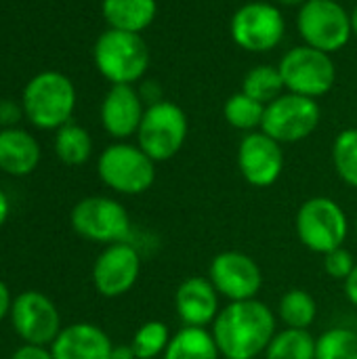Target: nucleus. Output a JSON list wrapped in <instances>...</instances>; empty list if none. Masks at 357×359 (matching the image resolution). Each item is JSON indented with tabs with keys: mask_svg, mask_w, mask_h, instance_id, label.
I'll use <instances>...</instances> for the list:
<instances>
[{
	"mask_svg": "<svg viewBox=\"0 0 357 359\" xmlns=\"http://www.w3.org/2000/svg\"><path fill=\"white\" fill-rule=\"evenodd\" d=\"M225 359H257L276 337V316L259 299L225 305L210 328Z\"/></svg>",
	"mask_w": 357,
	"mask_h": 359,
	"instance_id": "obj_1",
	"label": "nucleus"
},
{
	"mask_svg": "<svg viewBox=\"0 0 357 359\" xmlns=\"http://www.w3.org/2000/svg\"><path fill=\"white\" fill-rule=\"evenodd\" d=\"M78 93L69 76L44 69L27 80L21 90V105L27 122L40 130H59L76 111Z\"/></svg>",
	"mask_w": 357,
	"mask_h": 359,
	"instance_id": "obj_2",
	"label": "nucleus"
},
{
	"mask_svg": "<svg viewBox=\"0 0 357 359\" xmlns=\"http://www.w3.org/2000/svg\"><path fill=\"white\" fill-rule=\"evenodd\" d=\"M149 46L141 34L107 27L93 46L97 72L109 84H135L149 67Z\"/></svg>",
	"mask_w": 357,
	"mask_h": 359,
	"instance_id": "obj_3",
	"label": "nucleus"
},
{
	"mask_svg": "<svg viewBox=\"0 0 357 359\" xmlns=\"http://www.w3.org/2000/svg\"><path fill=\"white\" fill-rule=\"evenodd\" d=\"M295 229L299 242L307 250L324 257L326 252L345 244L349 236V217L332 198L316 196L299 206Z\"/></svg>",
	"mask_w": 357,
	"mask_h": 359,
	"instance_id": "obj_4",
	"label": "nucleus"
},
{
	"mask_svg": "<svg viewBox=\"0 0 357 359\" xmlns=\"http://www.w3.org/2000/svg\"><path fill=\"white\" fill-rule=\"evenodd\" d=\"M97 175L116 194L141 196L156 181V162L139 145L118 141L99 154Z\"/></svg>",
	"mask_w": 357,
	"mask_h": 359,
	"instance_id": "obj_5",
	"label": "nucleus"
},
{
	"mask_svg": "<svg viewBox=\"0 0 357 359\" xmlns=\"http://www.w3.org/2000/svg\"><path fill=\"white\" fill-rule=\"evenodd\" d=\"M189 133L187 114L173 101H158L145 107L141 126L137 130V145L158 164L175 158Z\"/></svg>",
	"mask_w": 357,
	"mask_h": 359,
	"instance_id": "obj_6",
	"label": "nucleus"
},
{
	"mask_svg": "<svg viewBox=\"0 0 357 359\" xmlns=\"http://www.w3.org/2000/svg\"><path fill=\"white\" fill-rule=\"evenodd\" d=\"M297 29L307 46L332 55L353 36L351 13L337 0H305L299 6Z\"/></svg>",
	"mask_w": 357,
	"mask_h": 359,
	"instance_id": "obj_7",
	"label": "nucleus"
},
{
	"mask_svg": "<svg viewBox=\"0 0 357 359\" xmlns=\"http://www.w3.org/2000/svg\"><path fill=\"white\" fill-rule=\"evenodd\" d=\"M72 229L97 244H120L130 240V217L126 208L107 196H88L82 198L69 212Z\"/></svg>",
	"mask_w": 357,
	"mask_h": 359,
	"instance_id": "obj_8",
	"label": "nucleus"
},
{
	"mask_svg": "<svg viewBox=\"0 0 357 359\" xmlns=\"http://www.w3.org/2000/svg\"><path fill=\"white\" fill-rule=\"evenodd\" d=\"M278 67L286 90L309 99L324 97L337 82V65L332 57L307 44L292 46L288 53H284Z\"/></svg>",
	"mask_w": 357,
	"mask_h": 359,
	"instance_id": "obj_9",
	"label": "nucleus"
},
{
	"mask_svg": "<svg viewBox=\"0 0 357 359\" xmlns=\"http://www.w3.org/2000/svg\"><path fill=\"white\" fill-rule=\"evenodd\" d=\"M231 40L246 53H269L286 34V19L274 2H246L229 23Z\"/></svg>",
	"mask_w": 357,
	"mask_h": 359,
	"instance_id": "obj_10",
	"label": "nucleus"
},
{
	"mask_svg": "<svg viewBox=\"0 0 357 359\" xmlns=\"http://www.w3.org/2000/svg\"><path fill=\"white\" fill-rule=\"evenodd\" d=\"M320 120L322 109L318 99L284 93L276 101L265 105L261 130L282 145L299 143L314 135V130L320 126Z\"/></svg>",
	"mask_w": 357,
	"mask_h": 359,
	"instance_id": "obj_11",
	"label": "nucleus"
},
{
	"mask_svg": "<svg viewBox=\"0 0 357 359\" xmlns=\"http://www.w3.org/2000/svg\"><path fill=\"white\" fill-rule=\"evenodd\" d=\"M8 316L17 337L29 345L50 347L63 330L57 305L38 290L17 294L13 299Z\"/></svg>",
	"mask_w": 357,
	"mask_h": 359,
	"instance_id": "obj_12",
	"label": "nucleus"
},
{
	"mask_svg": "<svg viewBox=\"0 0 357 359\" xmlns=\"http://www.w3.org/2000/svg\"><path fill=\"white\" fill-rule=\"evenodd\" d=\"M208 280L229 303L250 301L257 299L263 286V271L250 255L240 250H225L210 261Z\"/></svg>",
	"mask_w": 357,
	"mask_h": 359,
	"instance_id": "obj_13",
	"label": "nucleus"
},
{
	"mask_svg": "<svg viewBox=\"0 0 357 359\" xmlns=\"http://www.w3.org/2000/svg\"><path fill=\"white\" fill-rule=\"evenodd\" d=\"M141 273V255L130 242L109 244L95 259L93 284L105 299H118L133 290Z\"/></svg>",
	"mask_w": 357,
	"mask_h": 359,
	"instance_id": "obj_14",
	"label": "nucleus"
},
{
	"mask_svg": "<svg viewBox=\"0 0 357 359\" xmlns=\"http://www.w3.org/2000/svg\"><path fill=\"white\" fill-rule=\"evenodd\" d=\"M238 170L252 187H271L284 172L282 143L263 130L246 133L238 145Z\"/></svg>",
	"mask_w": 357,
	"mask_h": 359,
	"instance_id": "obj_15",
	"label": "nucleus"
},
{
	"mask_svg": "<svg viewBox=\"0 0 357 359\" xmlns=\"http://www.w3.org/2000/svg\"><path fill=\"white\" fill-rule=\"evenodd\" d=\"M99 114L103 130L109 137L124 141L137 135L145 114V103L135 84H112L101 101Z\"/></svg>",
	"mask_w": 357,
	"mask_h": 359,
	"instance_id": "obj_16",
	"label": "nucleus"
},
{
	"mask_svg": "<svg viewBox=\"0 0 357 359\" xmlns=\"http://www.w3.org/2000/svg\"><path fill=\"white\" fill-rule=\"evenodd\" d=\"M221 294L213 286V282L204 276L185 278L175 292V309L183 326L206 328L213 326L221 307Z\"/></svg>",
	"mask_w": 357,
	"mask_h": 359,
	"instance_id": "obj_17",
	"label": "nucleus"
},
{
	"mask_svg": "<svg viewBox=\"0 0 357 359\" xmlns=\"http://www.w3.org/2000/svg\"><path fill=\"white\" fill-rule=\"evenodd\" d=\"M112 349L109 337L88 322L65 326L50 345L53 359H112Z\"/></svg>",
	"mask_w": 357,
	"mask_h": 359,
	"instance_id": "obj_18",
	"label": "nucleus"
},
{
	"mask_svg": "<svg viewBox=\"0 0 357 359\" xmlns=\"http://www.w3.org/2000/svg\"><path fill=\"white\" fill-rule=\"evenodd\" d=\"M42 158L40 143L25 128H2L0 130V170L11 177L32 175Z\"/></svg>",
	"mask_w": 357,
	"mask_h": 359,
	"instance_id": "obj_19",
	"label": "nucleus"
},
{
	"mask_svg": "<svg viewBox=\"0 0 357 359\" xmlns=\"http://www.w3.org/2000/svg\"><path fill=\"white\" fill-rule=\"evenodd\" d=\"M101 15L112 29L141 34L145 32L156 15L158 2L156 0H103Z\"/></svg>",
	"mask_w": 357,
	"mask_h": 359,
	"instance_id": "obj_20",
	"label": "nucleus"
},
{
	"mask_svg": "<svg viewBox=\"0 0 357 359\" xmlns=\"http://www.w3.org/2000/svg\"><path fill=\"white\" fill-rule=\"evenodd\" d=\"M162 359H221V351L210 330L183 326L173 334Z\"/></svg>",
	"mask_w": 357,
	"mask_h": 359,
	"instance_id": "obj_21",
	"label": "nucleus"
},
{
	"mask_svg": "<svg viewBox=\"0 0 357 359\" xmlns=\"http://www.w3.org/2000/svg\"><path fill=\"white\" fill-rule=\"evenodd\" d=\"M53 147H55V156L65 166H82L93 156V137L84 126L76 122H67L65 126L55 130Z\"/></svg>",
	"mask_w": 357,
	"mask_h": 359,
	"instance_id": "obj_22",
	"label": "nucleus"
},
{
	"mask_svg": "<svg viewBox=\"0 0 357 359\" xmlns=\"http://www.w3.org/2000/svg\"><path fill=\"white\" fill-rule=\"evenodd\" d=\"M278 316L286 328L307 330L318 318V303L311 292L303 288H292L282 294L278 303Z\"/></svg>",
	"mask_w": 357,
	"mask_h": 359,
	"instance_id": "obj_23",
	"label": "nucleus"
},
{
	"mask_svg": "<svg viewBox=\"0 0 357 359\" xmlns=\"http://www.w3.org/2000/svg\"><path fill=\"white\" fill-rule=\"evenodd\" d=\"M316 341L309 330L284 328L265 349V359H316Z\"/></svg>",
	"mask_w": 357,
	"mask_h": 359,
	"instance_id": "obj_24",
	"label": "nucleus"
},
{
	"mask_svg": "<svg viewBox=\"0 0 357 359\" xmlns=\"http://www.w3.org/2000/svg\"><path fill=\"white\" fill-rule=\"evenodd\" d=\"M284 78L280 74V67L274 65H255L246 72L242 80V93L257 99L263 105H269L280 95H284Z\"/></svg>",
	"mask_w": 357,
	"mask_h": 359,
	"instance_id": "obj_25",
	"label": "nucleus"
},
{
	"mask_svg": "<svg viewBox=\"0 0 357 359\" xmlns=\"http://www.w3.org/2000/svg\"><path fill=\"white\" fill-rule=\"evenodd\" d=\"M223 116H225V122L231 128L242 130V133H255L263 124L265 105L240 90V93H234L225 101Z\"/></svg>",
	"mask_w": 357,
	"mask_h": 359,
	"instance_id": "obj_26",
	"label": "nucleus"
},
{
	"mask_svg": "<svg viewBox=\"0 0 357 359\" xmlns=\"http://www.w3.org/2000/svg\"><path fill=\"white\" fill-rule=\"evenodd\" d=\"M170 339H173V334L164 322L149 320L139 326V330L135 332V337L130 341V347L135 349L137 359H158L164 355Z\"/></svg>",
	"mask_w": 357,
	"mask_h": 359,
	"instance_id": "obj_27",
	"label": "nucleus"
},
{
	"mask_svg": "<svg viewBox=\"0 0 357 359\" xmlns=\"http://www.w3.org/2000/svg\"><path fill=\"white\" fill-rule=\"evenodd\" d=\"M332 164L343 183L357 187V128H345L332 143Z\"/></svg>",
	"mask_w": 357,
	"mask_h": 359,
	"instance_id": "obj_28",
	"label": "nucleus"
},
{
	"mask_svg": "<svg viewBox=\"0 0 357 359\" xmlns=\"http://www.w3.org/2000/svg\"><path fill=\"white\" fill-rule=\"evenodd\" d=\"M316 359H357V332L330 328L316 341Z\"/></svg>",
	"mask_w": 357,
	"mask_h": 359,
	"instance_id": "obj_29",
	"label": "nucleus"
},
{
	"mask_svg": "<svg viewBox=\"0 0 357 359\" xmlns=\"http://www.w3.org/2000/svg\"><path fill=\"white\" fill-rule=\"evenodd\" d=\"M356 263L357 261L353 259V255H351L345 246L335 248V250H330V252L324 255V271H326L332 280L345 282V280L351 276V271L356 269Z\"/></svg>",
	"mask_w": 357,
	"mask_h": 359,
	"instance_id": "obj_30",
	"label": "nucleus"
},
{
	"mask_svg": "<svg viewBox=\"0 0 357 359\" xmlns=\"http://www.w3.org/2000/svg\"><path fill=\"white\" fill-rule=\"evenodd\" d=\"M21 118H25L21 101L19 103L8 101V99L0 101V126L2 128H15L21 122Z\"/></svg>",
	"mask_w": 357,
	"mask_h": 359,
	"instance_id": "obj_31",
	"label": "nucleus"
},
{
	"mask_svg": "<svg viewBox=\"0 0 357 359\" xmlns=\"http://www.w3.org/2000/svg\"><path fill=\"white\" fill-rule=\"evenodd\" d=\"M11 359H53V353H50V347L23 343L19 349H15Z\"/></svg>",
	"mask_w": 357,
	"mask_h": 359,
	"instance_id": "obj_32",
	"label": "nucleus"
},
{
	"mask_svg": "<svg viewBox=\"0 0 357 359\" xmlns=\"http://www.w3.org/2000/svg\"><path fill=\"white\" fill-rule=\"evenodd\" d=\"M343 286H345V297H347V301L357 307V263H356V269L351 271V276L343 282Z\"/></svg>",
	"mask_w": 357,
	"mask_h": 359,
	"instance_id": "obj_33",
	"label": "nucleus"
},
{
	"mask_svg": "<svg viewBox=\"0 0 357 359\" xmlns=\"http://www.w3.org/2000/svg\"><path fill=\"white\" fill-rule=\"evenodd\" d=\"M11 305H13V301H11V292H8L6 284L0 280V322L11 313Z\"/></svg>",
	"mask_w": 357,
	"mask_h": 359,
	"instance_id": "obj_34",
	"label": "nucleus"
},
{
	"mask_svg": "<svg viewBox=\"0 0 357 359\" xmlns=\"http://www.w3.org/2000/svg\"><path fill=\"white\" fill-rule=\"evenodd\" d=\"M112 359H137V355H135V349L130 345H114Z\"/></svg>",
	"mask_w": 357,
	"mask_h": 359,
	"instance_id": "obj_35",
	"label": "nucleus"
},
{
	"mask_svg": "<svg viewBox=\"0 0 357 359\" xmlns=\"http://www.w3.org/2000/svg\"><path fill=\"white\" fill-rule=\"evenodd\" d=\"M8 215H11V202H8V196L0 189V227L8 221Z\"/></svg>",
	"mask_w": 357,
	"mask_h": 359,
	"instance_id": "obj_36",
	"label": "nucleus"
},
{
	"mask_svg": "<svg viewBox=\"0 0 357 359\" xmlns=\"http://www.w3.org/2000/svg\"><path fill=\"white\" fill-rule=\"evenodd\" d=\"M276 4H282V6H301L305 0H274Z\"/></svg>",
	"mask_w": 357,
	"mask_h": 359,
	"instance_id": "obj_37",
	"label": "nucleus"
},
{
	"mask_svg": "<svg viewBox=\"0 0 357 359\" xmlns=\"http://www.w3.org/2000/svg\"><path fill=\"white\" fill-rule=\"evenodd\" d=\"M351 23H353V36L357 38V4L356 8L351 11Z\"/></svg>",
	"mask_w": 357,
	"mask_h": 359,
	"instance_id": "obj_38",
	"label": "nucleus"
},
{
	"mask_svg": "<svg viewBox=\"0 0 357 359\" xmlns=\"http://www.w3.org/2000/svg\"><path fill=\"white\" fill-rule=\"evenodd\" d=\"M356 233H357V219H356Z\"/></svg>",
	"mask_w": 357,
	"mask_h": 359,
	"instance_id": "obj_39",
	"label": "nucleus"
}]
</instances>
